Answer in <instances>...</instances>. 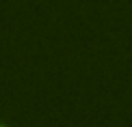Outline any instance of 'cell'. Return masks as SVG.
Masks as SVG:
<instances>
[{
  "instance_id": "6da1fadb",
  "label": "cell",
  "mask_w": 132,
  "mask_h": 127,
  "mask_svg": "<svg viewBox=\"0 0 132 127\" xmlns=\"http://www.w3.org/2000/svg\"><path fill=\"white\" fill-rule=\"evenodd\" d=\"M0 127H2V125H0Z\"/></svg>"
}]
</instances>
